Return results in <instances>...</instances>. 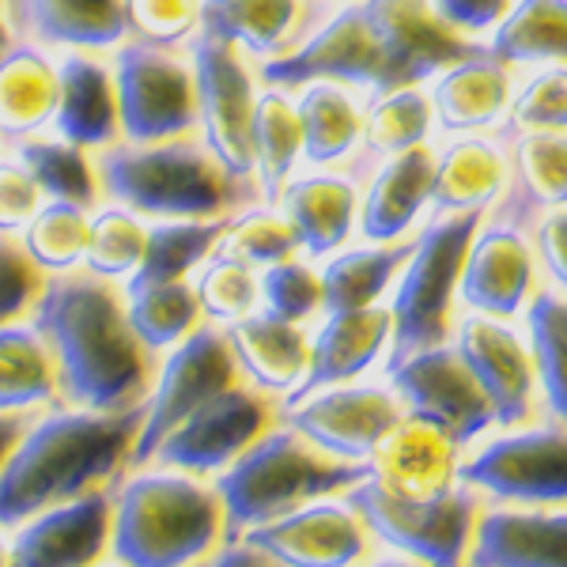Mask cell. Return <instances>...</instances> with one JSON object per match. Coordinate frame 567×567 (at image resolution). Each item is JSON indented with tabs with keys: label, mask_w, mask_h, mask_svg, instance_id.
<instances>
[{
	"label": "cell",
	"mask_w": 567,
	"mask_h": 567,
	"mask_svg": "<svg viewBox=\"0 0 567 567\" xmlns=\"http://www.w3.org/2000/svg\"><path fill=\"white\" fill-rule=\"evenodd\" d=\"M34 329L58 363V390L76 409L125 413L148 398V349L125 303L95 272H58L34 303Z\"/></svg>",
	"instance_id": "1"
},
{
	"label": "cell",
	"mask_w": 567,
	"mask_h": 567,
	"mask_svg": "<svg viewBox=\"0 0 567 567\" xmlns=\"http://www.w3.org/2000/svg\"><path fill=\"white\" fill-rule=\"evenodd\" d=\"M144 405L125 413L72 409L27 427L0 470V526L12 529L61 503H72L130 462Z\"/></svg>",
	"instance_id": "2"
},
{
	"label": "cell",
	"mask_w": 567,
	"mask_h": 567,
	"mask_svg": "<svg viewBox=\"0 0 567 567\" xmlns=\"http://www.w3.org/2000/svg\"><path fill=\"white\" fill-rule=\"evenodd\" d=\"M363 477H368V462L333 458L291 427L265 432L216 481V496L224 503V529L227 537H243L246 529L277 523L315 499L349 492Z\"/></svg>",
	"instance_id": "3"
},
{
	"label": "cell",
	"mask_w": 567,
	"mask_h": 567,
	"mask_svg": "<svg viewBox=\"0 0 567 567\" xmlns=\"http://www.w3.org/2000/svg\"><path fill=\"white\" fill-rule=\"evenodd\" d=\"M224 534L216 488L189 473H144L114 503L110 542L125 567H189L205 560Z\"/></svg>",
	"instance_id": "4"
},
{
	"label": "cell",
	"mask_w": 567,
	"mask_h": 567,
	"mask_svg": "<svg viewBox=\"0 0 567 567\" xmlns=\"http://www.w3.org/2000/svg\"><path fill=\"white\" fill-rule=\"evenodd\" d=\"M99 182L117 205L152 219H219L231 213L243 186L205 144L182 136L106 148L99 159Z\"/></svg>",
	"instance_id": "5"
},
{
	"label": "cell",
	"mask_w": 567,
	"mask_h": 567,
	"mask_svg": "<svg viewBox=\"0 0 567 567\" xmlns=\"http://www.w3.org/2000/svg\"><path fill=\"white\" fill-rule=\"evenodd\" d=\"M481 219L484 213L435 216L416 235L413 254H409L405 269L398 272V291L390 303V363L443 344L451 337L462 261Z\"/></svg>",
	"instance_id": "6"
},
{
	"label": "cell",
	"mask_w": 567,
	"mask_h": 567,
	"mask_svg": "<svg viewBox=\"0 0 567 567\" xmlns=\"http://www.w3.org/2000/svg\"><path fill=\"white\" fill-rule=\"evenodd\" d=\"M344 503L363 518L371 534L424 560L427 567H462L465 553H470L477 499L465 484L439 499H401L379 481L363 477L349 488Z\"/></svg>",
	"instance_id": "7"
},
{
	"label": "cell",
	"mask_w": 567,
	"mask_h": 567,
	"mask_svg": "<svg viewBox=\"0 0 567 567\" xmlns=\"http://www.w3.org/2000/svg\"><path fill=\"white\" fill-rule=\"evenodd\" d=\"M261 84L284 91H299L307 84H341V87H363L371 95L393 91L382 45L374 39L360 0H352L341 12H333L322 27L303 34L280 58L265 61Z\"/></svg>",
	"instance_id": "8"
},
{
	"label": "cell",
	"mask_w": 567,
	"mask_h": 567,
	"mask_svg": "<svg viewBox=\"0 0 567 567\" xmlns=\"http://www.w3.org/2000/svg\"><path fill=\"white\" fill-rule=\"evenodd\" d=\"M117 114L130 144L178 141L197 125V91L189 61L167 45L130 42L114 61Z\"/></svg>",
	"instance_id": "9"
},
{
	"label": "cell",
	"mask_w": 567,
	"mask_h": 567,
	"mask_svg": "<svg viewBox=\"0 0 567 567\" xmlns=\"http://www.w3.org/2000/svg\"><path fill=\"white\" fill-rule=\"evenodd\" d=\"M197 91V125L205 130V148L239 182L254 178V106L258 84L235 45L197 34L189 50Z\"/></svg>",
	"instance_id": "10"
},
{
	"label": "cell",
	"mask_w": 567,
	"mask_h": 567,
	"mask_svg": "<svg viewBox=\"0 0 567 567\" xmlns=\"http://www.w3.org/2000/svg\"><path fill=\"white\" fill-rule=\"evenodd\" d=\"M239 382V363H235L231 341L219 326H197L186 341L175 344L155 382L148 405L141 416V432L130 451L133 465L152 462L155 446L163 443L189 413H197L216 393L231 390Z\"/></svg>",
	"instance_id": "11"
},
{
	"label": "cell",
	"mask_w": 567,
	"mask_h": 567,
	"mask_svg": "<svg viewBox=\"0 0 567 567\" xmlns=\"http://www.w3.org/2000/svg\"><path fill=\"white\" fill-rule=\"evenodd\" d=\"M390 390L398 393L405 416L424 420L443 432L454 446L473 443L496 424L492 405L477 386L473 371L465 368L454 344H432L405 360L390 363Z\"/></svg>",
	"instance_id": "12"
},
{
	"label": "cell",
	"mask_w": 567,
	"mask_h": 567,
	"mask_svg": "<svg viewBox=\"0 0 567 567\" xmlns=\"http://www.w3.org/2000/svg\"><path fill=\"white\" fill-rule=\"evenodd\" d=\"M272 401L261 390L239 386L216 393L213 401L189 413L182 424L155 446L152 462L189 477H213L224 473L254 439H261L272 424Z\"/></svg>",
	"instance_id": "13"
},
{
	"label": "cell",
	"mask_w": 567,
	"mask_h": 567,
	"mask_svg": "<svg viewBox=\"0 0 567 567\" xmlns=\"http://www.w3.org/2000/svg\"><path fill=\"white\" fill-rule=\"evenodd\" d=\"M458 481L507 503H567V427L492 439L458 465Z\"/></svg>",
	"instance_id": "14"
},
{
	"label": "cell",
	"mask_w": 567,
	"mask_h": 567,
	"mask_svg": "<svg viewBox=\"0 0 567 567\" xmlns=\"http://www.w3.org/2000/svg\"><path fill=\"white\" fill-rule=\"evenodd\" d=\"M405 416L390 386H326L288 405L291 432L341 462H368L393 424Z\"/></svg>",
	"instance_id": "15"
},
{
	"label": "cell",
	"mask_w": 567,
	"mask_h": 567,
	"mask_svg": "<svg viewBox=\"0 0 567 567\" xmlns=\"http://www.w3.org/2000/svg\"><path fill=\"white\" fill-rule=\"evenodd\" d=\"M374 39L382 45L393 87L427 84L435 72L484 50L439 20L432 0H360Z\"/></svg>",
	"instance_id": "16"
},
{
	"label": "cell",
	"mask_w": 567,
	"mask_h": 567,
	"mask_svg": "<svg viewBox=\"0 0 567 567\" xmlns=\"http://www.w3.org/2000/svg\"><path fill=\"white\" fill-rule=\"evenodd\" d=\"M529 227L518 219L496 216L477 227L470 250L462 261L458 277V299L473 315L488 318H515L534 296L537 277V254L529 243Z\"/></svg>",
	"instance_id": "17"
},
{
	"label": "cell",
	"mask_w": 567,
	"mask_h": 567,
	"mask_svg": "<svg viewBox=\"0 0 567 567\" xmlns=\"http://www.w3.org/2000/svg\"><path fill=\"white\" fill-rule=\"evenodd\" d=\"M243 542L280 567H352L368 553V526L349 503H307L277 523L254 526Z\"/></svg>",
	"instance_id": "18"
},
{
	"label": "cell",
	"mask_w": 567,
	"mask_h": 567,
	"mask_svg": "<svg viewBox=\"0 0 567 567\" xmlns=\"http://www.w3.org/2000/svg\"><path fill=\"white\" fill-rule=\"evenodd\" d=\"M454 349L465 360V368L473 371L484 398H488L496 424L515 427L534 413V393H537L534 355H529V344L503 318H488V315L462 318Z\"/></svg>",
	"instance_id": "19"
},
{
	"label": "cell",
	"mask_w": 567,
	"mask_h": 567,
	"mask_svg": "<svg viewBox=\"0 0 567 567\" xmlns=\"http://www.w3.org/2000/svg\"><path fill=\"white\" fill-rule=\"evenodd\" d=\"M114 503L103 492L34 515L8 548V567H95L110 545Z\"/></svg>",
	"instance_id": "20"
},
{
	"label": "cell",
	"mask_w": 567,
	"mask_h": 567,
	"mask_svg": "<svg viewBox=\"0 0 567 567\" xmlns=\"http://www.w3.org/2000/svg\"><path fill=\"white\" fill-rule=\"evenodd\" d=\"M368 477L401 499H439L458 481V446L424 420L401 416L374 446Z\"/></svg>",
	"instance_id": "21"
},
{
	"label": "cell",
	"mask_w": 567,
	"mask_h": 567,
	"mask_svg": "<svg viewBox=\"0 0 567 567\" xmlns=\"http://www.w3.org/2000/svg\"><path fill=\"white\" fill-rule=\"evenodd\" d=\"M435 152L427 144L386 155L360 194L355 227L368 243H401L432 208Z\"/></svg>",
	"instance_id": "22"
},
{
	"label": "cell",
	"mask_w": 567,
	"mask_h": 567,
	"mask_svg": "<svg viewBox=\"0 0 567 567\" xmlns=\"http://www.w3.org/2000/svg\"><path fill=\"white\" fill-rule=\"evenodd\" d=\"M393 333L390 307H360V310H333L318 337L310 341V363L296 390L288 393V405L303 401L307 393L341 386V382L360 379L379 355L386 352Z\"/></svg>",
	"instance_id": "23"
},
{
	"label": "cell",
	"mask_w": 567,
	"mask_h": 567,
	"mask_svg": "<svg viewBox=\"0 0 567 567\" xmlns=\"http://www.w3.org/2000/svg\"><path fill=\"white\" fill-rule=\"evenodd\" d=\"M53 130L61 141L84 152H106L122 136V114H117L114 69L95 61L84 50H69L58 61V114Z\"/></svg>",
	"instance_id": "24"
},
{
	"label": "cell",
	"mask_w": 567,
	"mask_h": 567,
	"mask_svg": "<svg viewBox=\"0 0 567 567\" xmlns=\"http://www.w3.org/2000/svg\"><path fill=\"white\" fill-rule=\"evenodd\" d=\"M432 114L443 130L451 133H488L496 125L507 122L511 91H515V76L507 65H499L488 53H473L443 72H435L432 80Z\"/></svg>",
	"instance_id": "25"
},
{
	"label": "cell",
	"mask_w": 567,
	"mask_h": 567,
	"mask_svg": "<svg viewBox=\"0 0 567 567\" xmlns=\"http://www.w3.org/2000/svg\"><path fill=\"white\" fill-rule=\"evenodd\" d=\"M507 144L484 133H458L443 152H435L432 213H488L507 194Z\"/></svg>",
	"instance_id": "26"
},
{
	"label": "cell",
	"mask_w": 567,
	"mask_h": 567,
	"mask_svg": "<svg viewBox=\"0 0 567 567\" xmlns=\"http://www.w3.org/2000/svg\"><path fill=\"white\" fill-rule=\"evenodd\" d=\"M272 205H280V216L291 224L299 250L310 258H326V254L341 250L355 231L360 189L352 178L341 175H303L284 182Z\"/></svg>",
	"instance_id": "27"
},
{
	"label": "cell",
	"mask_w": 567,
	"mask_h": 567,
	"mask_svg": "<svg viewBox=\"0 0 567 567\" xmlns=\"http://www.w3.org/2000/svg\"><path fill=\"white\" fill-rule=\"evenodd\" d=\"M473 567H567V511H488L473 529Z\"/></svg>",
	"instance_id": "28"
},
{
	"label": "cell",
	"mask_w": 567,
	"mask_h": 567,
	"mask_svg": "<svg viewBox=\"0 0 567 567\" xmlns=\"http://www.w3.org/2000/svg\"><path fill=\"white\" fill-rule=\"evenodd\" d=\"M503 144L511 178L499 216L529 227L542 213L567 208V133H511Z\"/></svg>",
	"instance_id": "29"
},
{
	"label": "cell",
	"mask_w": 567,
	"mask_h": 567,
	"mask_svg": "<svg viewBox=\"0 0 567 567\" xmlns=\"http://www.w3.org/2000/svg\"><path fill=\"white\" fill-rule=\"evenodd\" d=\"M239 374L254 382L261 393H291L303 382L310 363V337L296 322L254 310L227 329Z\"/></svg>",
	"instance_id": "30"
},
{
	"label": "cell",
	"mask_w": 567,
	"mask_h": 567,
	"mask_svg": "<svg viewBox=\"0 0 567 567\" xmlns=\"http://www.w3.org/2000/svg\"><path fill=\"white\" fill-rule=\"evenodd\" d=\"M303 0H200V31L243 58H280L299 42Z\"/></svg>",
	"instance_id": "31"
},
{
	"label": "cell",
	"mask_w": 567,
	"mask_h": 567,
	"mask_svg": "<svg viewBox=\"0 0 567 567\" xmlns=\"http://www.w3.org/2000/svg\"><path fill=\"white\" fill-rule=\"evenodd\" d=\"M484 53L507 69L567 65V0H515L484 39Z\"/></svg>",
	"instance_id": "32"
},
{
	"label": "cell",
	"mask_w": 567,
	"mask_h": 567,
	"mask_svg": "<svg viewBox=\"0 0 567 567\" xmlns=\"http://www.w3.org/2000/svg\"><path fill=\"white\" fill-rule=\"evenodd\" d=\"M58 114V65L42 50L0 53V136H39Z\"/></svg>",
	"instance_id": "33"
},
{
	"label": "cell",
	"mask_w": 567,
	"mask_h": 567,
	"mask_svg": "<svg viewBox=\"0 0 567 567\" xmlns=\"http://www.w3.org/2000/svg\"><path fill=\"white\" fill-rule=\"evenodd\" d=\"M413 243H368L344 250L337 258H329V265L318 277H322V310H360L374 307L382 296L390 291V284L398 280V272L405 269Z\"/></svg>",
	"instance_id": "34"
},
{
	"label": "cell",
	"mask_w": 567,
	"mask_h": 567,
	"mask_svg": "<svg viewBox=\"0 0 567 567\" xmlns=\"http://www.w3.org/2000/svg\"><path fill=\"white\" fill-rule=\"evenodd\" d=\"M34 34L65 50H114L130 34L125 0H23Z\"/></svg>",
	"instance_id": "35"
},
{
	"label": "cell",
	"mask_w": 567,
	"mask_h": 567,
	"mask_svg": "<svg viewBox=\"0 0 567 567\" xmlns=\"http://www.w3.org/2000/svg\"><path fill=\"white\" fill-rule=\"evenodd\" d=\"M299 133H303V159L315 167L341 163L355 152L363 136V106L341 84H307L296 99Z\"/></svg>",
	"instance_id": "36"
},
{
	"label": "cell",
	"mask_w": 567,
	"mask_h": 567,
	"mask_svg": "<svg viewBox=\"0 0 567 567\" xmlns=\"http://www.w3.org/2000/svg\"><path fill=\"white\" fill-rule=\"evenodd\" d=\"M303 159V133H299L296 99L284 87L258 91L254 106V178H258L265 200H277L284 182L296 175Z\"/></svg>",
	"instance_id": "37"
},
{
	"label": "cell",
	"mask_w": 567,
	"mask_h": 567,
	"mask_svg": "<svg viewBox=\"0 0 567 567\" xmlns=\"http://www.w3.org/2000/svg\"><path fill=\"white\" fill-rule=\"evenodd\" d=\"M58 393V363L39 329L0 326V413L50 405Z\"/></svg>",
	"instance_id": "38"
},
{
	"label": "cell",
	"mask_w": 567,
	"mask_h": 567,
	"mask_svg": "<svg viewBox=\"0 0 567 567\" xmlns=\"http://www.w3.org/2000/svg\"><path fill=\"white\" fill-rule=\"evenodd\" d=\"M125 318L133 333L148 352L175 349L200 326V303L189 280H130V299H125Z\"/></svg>",
	"instance_id": "39"
},
{
	"label": "cell",
	"mask_w": 567,
	"mask_h": 567,
	"mask_svg": "<svg viewBox=\"0 0 567 567\" xmlns=\"http://www.w3.org/2000/svg\"><path fill=\"white\" fill-rule=\"evenodd\" d=\"M523 310L537 386L545 393L548 413L567 427V296L564 291H534Z\"/></svg>",
	"instance_id": "40"
},
{
	"label": "cell",
	"mask_w": 567,
	"mask_h": 567,
	"mask_svg": "<svg viewBox=\"0 0 567 567\" xmlns=\"http://www.w3.org/2000/svg\"><path fill=\"white\" fill-rule=\"evenodd\" d=\"M227 231V219H159L148 227L141 269L133 272V284L148 280H186L216 254L219 239Z\"/></svg>",
	"instance_id": "41"
},
{
	"label": "cell",
	"mask_w": 567,
	"mask_h": 567,
	"mask_svg": "<svg viewBox=\"0 0 567 567\" xmlns=\"http://www.w3.org/2000/svg\"><path fill=\"white\" fill-rule=\"evenodd\" d=\"M435 125L432 114V99H427L424 84H409V87H393L374 95V103L363 110V136L368 152L374 155H398L409 148L427 144Z\"/></svg>",
	"instance_id": "42"
},
{
	"label": "cell",
	"mask_w": 567,
	"mask_h": 567,
	"mask_svg": "<svg viewBox=\"0 0 567 567\" xmlns=\"http://www.w3.org/2000/svg\"><path fill=\"white\" fill-rule=\"evenodd\" d=\"M23 171L34 178L45 200H69V205L91 208L99 197V178L91 167L87 152L69 141H45V136H27L16 152Z\"/></svg>",
	"instance_id": "43"
},
{
	"label": "cell",
	"mask_w": 567,
	"mask_h": 567,
	"mask_svg": "<svg viewBox=\"0 0 567 567\" xmlns=\"http://www.w3.org/2000/svg\"><path fill=\"white\" fill-rule=\"evenodd\" d=\"M91 213L69 200H42L31 224L23 227L20 243L42 272H72L84 265Z\"/></svg>",
	"instance_id": "44"
},
{
	"label": "cell",
	"mask_w": 567,
	"mask_h": 567,
	"mask_svg": "<svg viewBox=\"0 0 567 567\" xmlns=\"http://www.w3.org/2000/svg\"><path fill=\"white\" fill-rule=\"evenodd\" d=\"M144 243H148V227L141 224V216L130 213L125 205L99 208L91 216V231H87V254H84L87 272H95L103 280L133 277L141 269Z\"/></svg>",
	"instance_id": "45"
},
{
	"label": "cell",
	"mask_w": 567,
	"mask_h": 567,
	"mask_svg": "<svg viewBox=\"0 0 567 567\" xmlns=\"http://www.w3.org/2000/svg\"><path fill=\"white\" fill-rule=\"evenodd\" d=\"M197 303L200 315L213 318L219 326H231L239 318L254 315L261 303V288H258V269L246 265L231 254H224L216 246V254L197 269Z\"/></svg>",
	"instance_id": "46"
},
{
	"label": "cell",
	"mask_w": 567,
	"mask_h": 567,
	"mask_svg": "<svg viewBox=\"0 0 567 567\" xmlns=\"http://www.w3.org/2000/svg\"><path fill=\"white\" fill-rule=\"evenodd\" d=\"M511 133H567V65L526 69L507 106Z\"/></svg>",
	"instance_id": "47"
},
{
	"label": "cell",
	"mask_w": 567,
	"mask_h": 567,
	"mask_svg": "<svg viewBox=\"0 0 567 567\" xmlns=\"http://www.w3.org/2000/svg\"><path fill=\"white\" fill-rule=\"evenodd\" d=\"M219 250L231 254L254 269H269L277 261H288L299 254L296 231L280 216V208H250L239 219H227V231L219 239Z\"/></svg>",
	"instance_id": "48"
},
{
	"label": "cell",
	"mask_w": 567,
	"mask_h": 567,
	"mask_svg": "<svg viewBox=\"0 0 567 567\" xmlns=\"http://www.w3.org/2000/svg\"><path fill=\"white\" fill-rule=\"evenodd\" d=\"M258 288H261L265 310L284 318V322L299 326V322H307L310 315L322 310V277H318L310 265L296 261V258L261 269Z\"/></svg>",
	"instance_id": "49"
},
{
	"label": "cell",
	"mask_w": 567,
	"mask_h": 567,
	"mask_svg": "<svg viewBox=\"0 0 567 567\" xmlns=\"http://www.w3.org/2000/svg\"><path fill=\"white\" fill-rule=\"evenodd\" d=\"M42 288L45 277L23 243L16 235H0V326L20 322L27 310H34Z\"/></svg>",
	"instance_id": "50"
},
{
	"label": "cell",
	"mask_w": 567,
	"mask_h": 567,
	"mask_svg": "<svg viewBox=\"0 0 567 567\" xmlns=\"http://www.w3.org/2000/svg\"><path fill=\"white\" fill-rule=\"evenodd\" d=\"M130 31L141 42L171 45L200 31V0H125Z\"/></svg>",
	"instance_id": "51"
},
{
	"label": "cell",
	"mask_w": 567,
	"mask_h": 567,
	"mask_svg": "<svg viewBox=\"0 0 567 567\" xmlns=\"http://www.w3.org/2000/svg\"><path fill=\"white\" fill-rule=\"evenodd\" d=\"M42 200V189L34 186L20 159H0V235H23Z\"/></svg>",
	"instance_id": "52"
},
{
	"label": "cell",
	"mask_w": 567,
	"mask_h": 567,
	"mask_svg": "<svg viewBox=\"0 0 567 567\" xmlns=\"http://www.w3.org/2000/svg\"><path fill=\"white\" fill-rule=\"evenodd\" d=\"M515 0H432V8L439 12V20L451 23L454 31L465 39H488L492 27L511 12Z\"/></svg>",
	"instance_id": "53"
},
{
	"label": "cell",
	"mask_w": 567,
	"mask_h": 567,
	"mask_svg": "<svg viewBox=\"0 0 567 567\" xmlns=\"http://www.w3.org/2000/svg\"><path fill=\"white\" fill-rule=\"evenodd\" d=\"M534 246L556 291L567 296V208H553L534 219Z\"/></svg>",
	"instance_id": "54"
},
{
	"label": "cell",
	"mask_w": 567,
	"mask_h": 567,
	"mask_svg": "<svg viewBox=\"0 0 567 567\" xmlns=\"http://www.w3.org/2000/svg\"><path fill=\"white\" fill-rule=\"evenodd\" d=\"M205 567H280V564H272L269 556L258 553V548H250V545H227L224 553L213 556Z\"/></svg>",
	"instance_id": "55"
},
{
	"label": "cell",
	"mask_w": 567,
	"mask_h": 567,
	"mask_svg": "<svg viewBox=\"0 0 567 567\" xmlns=\"http://www.w3.org/2000/svg\"><path fill=\"white\" fill-rule=\"evenodd\" d=\"M27 432V424L16 413H0V470H4V462H8V454L16 451V443L23 439Z\"/></svg>",
	"instance_id": "56"
},
{
	"label": "cell",
	"mask_w": 567,
	"mask_h": 567,
	"mask_svg": "<svg viewBox=\"0 0 567 567\" xmlns=\"http://www.w3.org/2000/svg\"><path fill=\"white\" fill-rule=\"evenodd\" d=\"M371 567H424V564H413V560H379Z\"/></svg>",
	"instance_id": "57"
},
{
	"label": "cell",
	"mask_w": 567,
	"mask_h": 567,
	"mask_svg": "<svg viewBox=\"0 0 567 567\" xmlns=\"http://www.w3.org/2000/svg\"><path fill=\"white\" fill-rule=\"evenodd\" d=\"M4 39H8V31H4V0H0V53H4Z\"/></svg>",
	"instance_id": "58"
},
{
	"label": "cell",
	"mask_w": 567,
	"mask_h": 567,
	"mask_svg": "<svg viewBox=\"0 0 567 567\" xmlns=\"http://www.w3.org/2000/svg\"><path fill=\"white\" fill-rule=\"evenodd\" d=\"M0 567H8V545L0 542Z\"/></svg>",
	"instance_id": "59"
},
{
	"label": "cell",
	"mask_w": 567,
	"mask_h": 567,
	"mask_svg": "<svg viewBox=\"0 0 567 567\" xmlns=\"http://www.w3.org/2000/svg\"><path fill=\"white\" fill-rule=\"evenodd\" d=\"M114 567H125V564H114Z\"/></svg>",
	"instance_id": "60"
}]
</instances>
